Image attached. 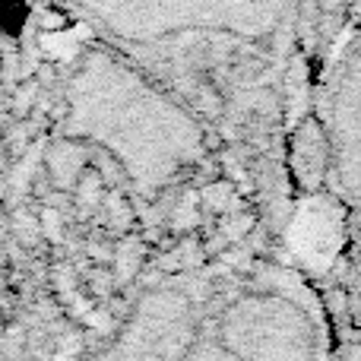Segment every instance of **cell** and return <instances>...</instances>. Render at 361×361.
<instances>
[{
	"label": "cell",
	"instance_id": "cell-1",
	"mask_svg": "<svg viewBox=\"0 0 361 361\" xmlns=\"http://www.w3.org/2000/svg\"><path fill=\"white\" fill-rule=\"evenodd\" d=\"M298 250L307 263H330L339 254V241H343V228H339L336 209L326 206L324 200L307 203L298 222Z\"/></svg>",
	"mask_w": 361,
	"mask_h": 361
},
{
	"label": "cell",
	"instance_id": "cell-2",
	"mask_svg": "<svg viewBox=\"0 0 361 361\" xmlns=\"http://www.w3.org/2000/svg\"><path fill=\"white\" fill-rule=\"evenodd\" d=\"M324 165H326V140L320 124L305 114L301 124L292 133V169L298 180L305 184V190H314L324 178Z\"/></svg>",
	"mask_w": 361,
	"mask_h": 361
}]
</instances>
